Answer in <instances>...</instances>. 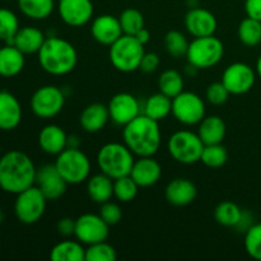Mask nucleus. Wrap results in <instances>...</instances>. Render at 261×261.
Masks as SVG:
<instances>
[{
    "label": "nucleus",
    "instance_id": "1",
    "mask_svg": "<svg viewBox=\"0 0 261 261\" xmlns=\"http://www.w3.org/2000/svg\"><path fill=\"white\" fill-rule=\"evenodd\" d=\"M35 163L20 150H10L0 158V189L8 194L22 193L36 182Z\"/></svg>",
    "mask_w": 261,
    "mask_h": 261
},
{
    "label": "nucleus",
    "instance_id": "2",
    "mask_svg": "<svg viewBox=\"0 0 261 261\" xmlns=\"http://www.w3.org/2000/svg\"><path fill=\"white\" fill-rule=\"evenodd\" d=\"M122 139L126 147L138 157H153L162 142L160 122L140 114L122 130Z\"/></svg>",
    "mask_w": 261,
    "mask_h": 261
},
{
    "label": "nucleus",
    "instance_id": "3",
    "mask_svg": "<svg viewBox=\"0 0 261 261\" xmlns=\"http://www.w3.org/2000/svg\"><path fill=\"white\" fill-rule=\"evenodd\" d=\"M40 66L51 75H66L78 63V53L73 43L61 37H47L37 53Z\"/></svg>",
    "mask_w": 261,
    "mask_h": 261
},
{
    "label": "nucleus",
    "instance_id": "4",
    "mask_svg": "<svg viewBox=\"0 0 261 261\" xmlns=\"http://www.w3.org/2000/svg\"><path fill=\"white\" fill-rule=\"evenodd\" d=\"M134 153L125 143L111 142L102 145L97 153V165L101 172L116 180L122 176L130 175L135 162Z\"/></svg>",
    "mask_w": 261,
    "mask_h": 261
},
{
    "label": "nucleus",
    "instance_id": "5",
    "mask_svg": "<svg viewBox=\"0 0 261 261\" xmlns=\"http://www.w3.org/2000/svg\"><path fill=\"white\" fill-rule=\"evenodd\" d=\"M145 54L144 45L132 35H122L110 46V61L116 70L132 73L139 69L140 61Z\"/></svg>",
    "mask_w": 261,
    "mask_h": 261
},
{
    "label": "nucleus",
    "instance_id": "6",
    "mask_svg": "<svg viewBox=\"0 0 261 261\" xmlns=\"http://www.w3.org/2000/svg\"><path fill=\"white\" fill-rule=\"evenodd\" d=\"M55 167L68 185H79L89 178L91 161L79 148L68 147L56 155Z\"/></svg>",
    "mask_w": 261,
    "mask_h": 261
},
{
    "label": "nucleus",
    "instance_id": "7",
    "mask_svg": "<svg viewBox=\"0 0 261 261\" xmlns=\"http://www.w3.org/2000/svg\"><path fill=\"white\" fill-rule=\"evenodd\" d=\"M224 45L216 36L195 37L189 43L185 58L196 69H209L223 59Z\"/></svg>",
    "mask_w": 261,
    "mask_h": 261
},
{
    "label": "nucleus",
    "instance_id": "8",
    "mask_svg": "<svg viewBox=\"0 0 261 261\" xmlns=\"http://www.w3.org/2000/svg\"><path fill=\"white\" fill-rule=\"evenodd\" d=\"M204 149V143L198 133L190 130H178L173 133L167 142V150L171 157L182 165L199 162Z\"/></svg>",
    "mask_w": 261,
    "mask_h": 261
},
{
    "label": "nucleus",
    "instance_id": "9",
    "mask_svg": "<svg viewBox=\"0 0 261 261\" xmlns=\"http://www.w3.org/2000/svg\"><path fill=\"white\" fill-rule=\"evenodd\" d=\"M47 199L36 185L17 194L14 201V214L23 224H35L43 217Z\"/></svg>",
    "mask_w": 261,
    "mask_h": 261
},
{
    "label": "nucleus",
    "instance_id": "10",
    "mask_svg": "<svg viewBox=\"0 0 261 261\" xmlns=\"http://www.w3.org/2000/svg\"><path fill=\"white\" fill-rule=\"evenodd\" d=\"M65 105V94L59 87L47 84L35 91L31 97V110L40 119L58 116Z\"/></svg>",
    "mask_w": 261,
    "mask_h": 261
},
{
    "label": "nucleus",
    "instance_id": "11",
    "mask_svg": "<svg viewBox=\"0 0 261 261\" xmlns=\"http://www.w3.org/2000/svg\"><path fill=\"white\" fill-rule=\"evenodd\" d=\"M172 115L186 126L199 125L205 117V102L194 92L182 91L172 98Z\"/></svg>",
    "mask_w": 261,
    "mask_h": 261
},
{
    "label": "nucleus",
    "instance_id": "12",
    "mask_svg": "<svg viewBox=\"0 0 261 261\" xmlns=\"http://www.w3.org/2000/svg\"><path fill=\"white\" fill-rule=\"evenodd\" d=\"M110 234V226L99 214L84 213L75 219L74 236L83 245H93L106 241Z\"/></svg>",
    "mask_w": 261,
    "mask_h": 261
},
{
    "label": "nucleus",
    "instance_id": "13",
    "mask_svg": "<svg viewBox=\"0 0 261 261\" xmlns=\"http://www.w3.org/2000/svg\"><path fill=\"white\" fill-rule=\"evenodd\" d=\"M256 70L246 63H233L224 69L222 74V83L228 92L234 96L250 92L256 82Z\"/></svg>",
    "mask_w": 261,
    "mask_h": 261
},
{
    "label": "nucleus",
    "instance_id": "14",
    "mask_svg": "<svg viewBox=\"0 0 261 261\" xmlns=\"http://www.w3.org/2000/svg\"><path fill=\"white\" fill-rule=\"evenodd\" d=\"M107 107L110 120L119 126H125L142 114V107L138 98L127 92H120L112 96Z\"/></svg>",
    "mask_w": 261,
    "mask_h": 261
},
{
    "label": "nucleus",
    "instance_id": "15",
    "mask_svg": "<svg viewBox=\"0 0 261 261\" xmlns=\"http://www.w3.org/2000/svg\"><path fill=\"white\" fill-rule=\"evenodd\" d=\"M58 12L65 24L82 27L91 22L94 7L92 0H59Z\"/></svg>",
    "mask_w": 261,
    "mask_h": 261
},
{
    "label": "nucleus",
    "instance_id": "16",
    "mask_svg": "<svg viewBox=\"0 0 261 261\" xmlns=\"http://www.w3.org/2000/svg\"><path fill=\"white\" fill-rule=\"evenodd\" d=\"M35 185L50 201L60 199L68 189V182L64 180L55 165H43L37 168Z\"/></svg>",
    "mask_w": 261,
    "mask_h": 261
},
{
    "label": "nucleus",
    "instance_id": "17",
    "mask_svg": "<svg viewBox=\"0 0 261 261\" xmlns=\"http://www.w3.org/2000/svg\"><path fill=\"white\" fill-rule=\"evenodd\" d=\"M185 27L188 32L195 37L216 35L218 28V20L211 10L205 8H190L185 15Z\"/></svg>",
    "mask_w": 261,
    "mask_h": 261
},
{
    "label": "nucleus",
    "instance_id": "18",
    "mask_svg": "<svg viewBox=\"0 0 261 261\" xmlns=\"http://www.w3.org/2000/svg\"><path fill=\"white\" fill-rule=\"evenodd\" d=\"M91 33L97 42L105 46H111L124 35L119 17L111 14H101L94 18L91 24Z\"/></svg>",
    "mask_w": 261,
    "mask_h": 261
},
{
    "label": "nucleus",
    "instance_id": "19",
    "mask_svg": "<svg viewBox=\"0 0 261 261\" xmlns=\"http://www.w3.org/2000/svg\"><path fill=\"white\" fill-rule=\"evenodd\" d=\"M130 176L139 188H150L160 181L162 167L153 157H139L133 165Z\"/></svg>",
    "mask_w": 261,
    "mask_h": 261
},
{
    "label": "nucleus",
    "instance_id": "20",
    "mask_svg": "<svg viewBox=\"0 0 261 261\" xmlns=\"http://www.w3.org/2000/svg\"><path fill=\"white\" fill-rule=\"evenodd\" d=\"M198 195V189L193 181L178 177L166 186V200L175 206H186L193 203Z\"/></svg>",
    "mask_w": 261,
    "mask_h": 261
},
{
    "label": "nucleus",
    "instance_id": "21",
    "mask_svg": "<svg viewBox=\"0 0 261 261\" xmlns=\"http://www.w3.org/2000/svg\"><path fill=\"white\" fill-rule=\"evenodd\" d=\"M22 120V106L13 93L0 91V130H14Z\"/></svg>",
    "mask_w": 261,
    "mask_h": 261
},
{
    "label": "nucleus",
    "instance_id": "22",
    "mask_svg": "<svg viewBox=\"0 0 261 261\" xmlns=\"http://www.w3.org/2000/svg\"><path fill=\"white\" fill-rule=\"evenodd\" d=\"M38 145L47 154L58 155L68 148V134L59 125L48 124L38 134Z\"/></svg>",
    "mask_w": 261,
    "mask_h": 261
},
{
    "label": "nucleus",
    "instance_id": "23",
    "mask_svg": "<svg viewBox=\"0 0 261 261\" xmlns=\"http://www.w3.org/2000/svg\"><path fill=\"white\" fill-rule=\"evenodd\" d=\"M110 120L109 107L103 103H91L82 111L79 124L87 133H98Z\"/></svg>",
    "mask_w": 261,
    "mask_h": 261
},
{
    "label": "nucleus",
    "instance_id": "24",
    "mask_svg": "<svg viewBox=\"0 0 261 261\" xmlns=\"http://www.w3.org/2000/svg\"><path fill=\"white\" fill-rule=\"evenodd\" d=\"M45 40V35L40 28L27 25V27H20L18 30L17 35L14 36L10 45H14L24 55H31V54H37L40 51Z\"/></svg>",
    "mask_w": 261,
    "mask_h": 261
},
{
    "label": "nucleus",
    "instance_id": "25",
    "mask_svg": "<svg viewBox=\"0 0 261 261\" xmlns=\"http://www.w3.org/2000/svg\"><path fill=\"white\" fill-rule=\"evenodd\" d=\"M226 122L218 115L205 116L199 122L198 135L201 139V142L204 143V145L219 144L226 138Z\"/></svg>",
    "mask_w": 261,
    "mask_h": 261
},
{
    "label": "nucleus",
    "instance_id": "26",
    "mask_svg": "<svg viewBox=\"0 0 261 261\" xmlns=\"http://www.w3.org/2000/svg\"><path fill=\"white\" fill-rule=\"evenodd\" d=\"M25 64L24 54L14 45H5L0 48V75L12 78L23 70Z\"/></svg>",
    "mask_w": 261,
    "mask_h": 261
},
{
    "label": "nucleus",
    "instance_id": "27",
    "mask_svg": "<svg viewBox=\"0 0 261 261\" xmlns=\"http://www.w3.org/2000/svg\"><path fill=\"white\" fill-rule=\"evenodd\" d=\"M87 193L92 201L101 205L114 196V180L103 172L93 175L87 180Z\"/></svg>",
    "mask_w": 261,
    "mask_h": 261
},
{
    "label": "nucleus",
    "instance_id": "28",
    "mask_svg": "<svg viewBox=\"0 0 261 261\" xmlns=\"http://www.w3.org/2000/svg\"><path fill=\"white\" fill-rule=\"evenodd\" d=\"M142 114L158 122L162 121L168 115L172 114V98L161 92L152 94L145 101Z\"/></svg>",
    "mask_w": 261,
    "mask_h": 261
},
{
    "label": "nucleus",
    "instance_id": "29",
    "mask_svg": "<svg viewBox=\"0 0 261 261\" xmlns=\"http://www.w3.org/2000/svg\"><path fill=\"white\" fill-rule=\"evenodd\" d=\"M50 259L53 261H86V249L78 240H65L53 247Z\"/></svg>",
    "mask_w": 261,
    "mask_h": 261
},
{
    "label": "nucleus",
    "instance_id": "30",
    "mask_svg": "<svg viewBox=\"0 0 261 261\" xmlns=\"http://www.w3.org/2000/svg\"><path fill=\"white\" fill-rule=\"evenodd\" d=\"M55 7V0H18V8L22 14L33 20L47 19Z\"/></svg>",
    "mask_w": 261,
    "mask_h": 261
},
{
    "label": "nucleus",
    "instance_id": "31",
    "mask_svg": "<svg viewBox=\"0 0 261 261\" xmlns=\"http://www.w3.org/2000/svg\"><path fill=\"white\" fill-rule=\"evenodd\" d=\"M184 76L180 71L175 69H167L163 71L158 78V89L161 93L166 94L170 98H173L184 91Z\"/></svg>",
    "mask_w": 261,
    "mask_h": 261
},
{
    "label": "nucleus",
    "instance_id": "32",
    "mask_svg": "<svg viewBox=\"0 0 261 261\" xmlns=\"http://www.w3.org/2000/svg\"><path fill=\"white\" fill-rule=\"evenodd\" d=\"M242 209L233 201H222L214 209V219L223 227H236L242 216Z\"/></svg>",
    "mask_w": 261,
    "mask_h": 261
},
{
    "label": "nucleus",
    "instance_id": "33",
    "mask_svg": "<svg viewBox=\"0 0 261 261\" xmlns=\"http://www.w3.org/2000/svg\"><path fill=\"white\" fill-rule=\"evenodd\" d=\"M239 40L247 47H255L261 43V22L254 18L246 17L239 25Z\"/></svg>",
    "mask_w": 261,
    "mask_h": 261
},
{
    "label": "nucleus",
    "instance_id": "34",
    "mask_svg": "<svg viewBox=\"0 0 261 261\" xmlns=\"http://www.w3.org/2000/svg\"><path fill=\"white\" fill-rule=\"evenodd\" d=\"M228 161V152L226 147L219 144H208L204 145L203 153H201L200 162L209 168H221Z\"/></svg>",
    "mask_w": 261,
    "mask_h": 261
},
{
    "label": "nucleus",
    "instance_id": "35",
    "mask_svg": "<svg viewBox=\"0 0 261 261\" xmlns=\"http://www.w3.org/2000/svg\"><path fill=\"white\" fill-rule=\"evenodd\" d=\"M19 28L17 14L7 8H0V41L10 45Z\"/></svg>",
    "mask_w": 261,
    "mask_h": 261
},
{
    "label": "nucleus",
    "instance_id": "36",
    "mask_svg": "<svg viewBox=\"0 0 261 261\" xmlns=\"http://www.w3.org/2000/svg\"><path fill=\"white\" fill-rule=\"evenodd\" d=\"M139 185L133 180L130 175L114 180V196L121 203L133 201L138 195Z\"/></svg>",
    "mask_w": 261,
    "mask_h": 261
},
{
    "label": "nucleus",
    "instance_id": "37",
    "mask_svg": "<svg viewBox=\"0 0 261 261\" xmlns=\"http://www.w3.org/2000/svg\"><path fill=\"white\" fill-rule=\"evenodd\" d=\"M189 41L182 32L180 31H168L165 36V47L166 51L170 54L172 58L180 59L186 56L189 48Z\"/></svg>",
    "mask_w": 261,
    "mask_h": 261
},
{
    "label": "nucleus",
    "instance_id": "38",
    "mask_svg": "<svg viewBox=\"0 0 261 261\" xmlns=\"http://www.w3.org/2000/svg\"><path fill=\"white\" fill-rule=\"evenodd\" d=\"M119 20L124 35L134 36L142 28H144V17L142 12L135 8H127L122 10L121 14L119 15Z\"/></svg>",
    "mask_w": 261,
    "mask_h": 261
},
{
    "label": "nucleus",
    "instance_id": "39",
    "mask_svg": "<svg viewBox=\"0 0 261 261\" xmlns=\"http://www.w3.org/2000/svg\"><path fill=\"white\" fill-rule=\"evenodd\" d=\"M116 259V250L106 241L89 245L86 249V261H115Z\"/></svg>",
    "mask_w": 261,
    "mask_h": 261
},
{
    "label": "nucleus",
    "instance_id": "40",
    "mask_svg": "<svg viewBox=\"0 0 261 261\" xmlns=\"http://www.w3.org/2000/svg\"><path fill=\"white\" fill-rule=\"evenodd\" d=\"M245 250L252 259L261 261V223L252 224L245 232Z\"/></svg>",
    "mask_w": 261,
    "mask_h": 261
},
{
    "label": "nucleus",
    "instance_id": "41",
    "mask_svg": "<svg viewBox=\"0 0 261 261\" xmlns=\"http://www.w3.org/2000/svg\"><path fill=\"white\" fill-rule=\"evenodd\" d=\"M228 89L226 88L222 82H214V83L209 84L208 88H206V101L209 102L213 106H221V105L226 103L227 99L229 97Z\"/></svg>",
    "mask_w": 261,
    "mask_h": 261
},
{
    "label": "nucleus",
    "instance_id": "42",
    "mask_svg": "<svg viewBox=\"0 0 261 261\" xmlns=\"http://www.w3.org/2000/svg\"><path fill=\"white\" fill-rule=\"evenodd\" d=\"M98 214L102 217V219H103L109 226H115V224L119 223L122 218V211L121 208H120V205L116 203H112L111 200L101 204Z\"/></svg>",
    "mask_w": 261,
    "mask_h": 261
},
{
    "label": "nucleus",
    "instance_id": "43",
    "mask_svg": "<svg viewBox=\"0 0 261 261\" xmlns=\"http://www.w3.org/2000/svg\"><path fill=\"white\" fill-rule=\"evenodd\" d=\"M161 63V59L160 56L157 55L155 53H145L143 55L142 61H140V66L139 69L143 71V73H153L158 69Z\"/></svg>",
    "mask_w": 261,
    "mask_h": 261
},
{
    "label": "nucleus",
    "instance_id": "44",
    "mask_svg": "<svg viewBox=\"0 0 261 261\" xmlns=\"http://www.w3.org/2000/svg\"><path fill=\"white\" fill-rule=\"evenodd\" d=\"M56 229H58L59 234L63 237L74 236V232H75V219L69 218V217H64V218L59 219L58 223H56Z\"/></svg>",
    "mask_w": 261,
    "mask_h": 261
},
{
    "label": "nucleus",
    "instance_id": "45",
    "mask_svg": "<svg viewBox=\"0 0 261 261\" xmlns=\"http://www.w3.org/2000/svg\"><path fill=\"white\" fill-rule=\"evenodd\" d=\"M245 12L247 17L261 22V0H245Z\"/></svg>",
    "mask_w": 261,
    "mask_h": 261
},
{
    "label": "nucleus",
    "instance_id": "46",
    "mask_svg": "<svg viewBox=\"0 0 261 261\" xmlns=\"http://www.w3.org/2000/svg\"><path fill=\"white\" fill-rule=\"evenodd\" d=\"M252 216H251V213H250V212H247V211H244L242 212V216H241V219H240V222H239V224H237L236 227H234V228L237 229V231L239 232H246L247 229L250 228V227L252 226Z\"/></svg>",
    "mask_w": 261,
    "mask_h": 261
},
{
    "label": "nucleus",
    "instance_id": "47",
    "mask_svg": "<svg viewBox=\"0 0 261 261\" xmlns=\"http://www.w3.org/2000/svg\"><path fill=\"white\" fill-rule=\"evenodd\" d=\"M134 36L135 38L142 43V45H147L150 40V32L147 30V28H142V30H140L139 32L135 33Z\"/></svg>",
    "mask_w": 261,
    "mask_h": 261
},
{
    "label": "nucleus",
    "instance_id": "48",
    "mask_svg": "<svg viewBox=\"0 0 261 261\" xmlns=\"http://www.w3.org/2000/svg\"><path fill=\"white\" fill-rule=\"evenodd\" d=\"M79 144H81V140L76 135H68V147L79 148Z\"/></svg>",
    "mask_w": 261,
    "mask_h": 261
},
{
    "label": "nucleus",
    "instance_id": "49",
    "mask_svg": "<svg viewBox=\"0 0 261 261\" xmlns=\"http://www.w3.org/2000/svg\"><path fill=\"white\" fill-rule=\"evenodd\" d=\"M255 70H256V74L259 75V78L261 79V55L259 56V59H257L256 69H255Z\"/></svg>",
    "mask_w": 261,
    "mask_h": 261
},
{
    "label": "nucleus",
    "instance_id": "50",
    "mask_svg": "<svg viewBox=\"0 0 261 261\" xmlns=\"http://www.w3.org/2000/svg\"><path fill=\"white\" fill-rule=\"evenodd\" d=\"M3 218H4V216H3V212H2V209H0V223L3 222Z\"/></svg>",
    "mask_w": 261,
    "mask_h": 261
},
{
    "label": "nucleus",
    "instance_id": "51",
    "mask_svg": "<svg viewBox=\"0 0 261 261\" xmlns=\"http://www.w3.org/2000/svg\"><path fill=\"white\" fill-rule=\"evenodd\" d=\"M5 2H7V0H5Z\"/></svg>",
    "mask_w": 261,
    "mask_h": 261
}]
</instances>
